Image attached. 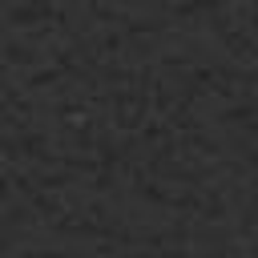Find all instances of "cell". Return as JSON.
<instances>
[]
</instances>
